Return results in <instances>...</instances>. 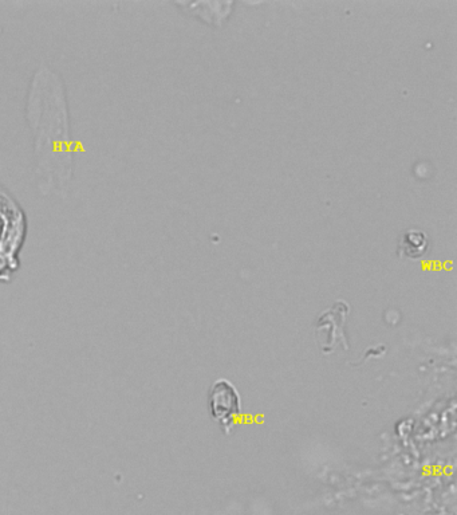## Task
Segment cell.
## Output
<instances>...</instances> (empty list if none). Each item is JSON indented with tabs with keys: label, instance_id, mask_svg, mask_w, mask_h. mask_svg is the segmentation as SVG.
Returning a JSON list of instances; mask_svg holds the SVG:
<instances>
[{
	"label": "cell",
	"instance_id": "cell-1",
	"mask_svg": "<svg viewBox=\"0 0 457 515\" xmlns=\"http://www.w3.org/2000/svg\"><path fill=\"white\" fill-rule=\"evenodd\" d=\"M68 98L61 78L42 66L31 81L27 121L34 137L37 176L43 192H65L73 175Z\"/></svg>",
	"mask_w": 457,
	"mask_h": 515
},
{
	"label": "cell",
	"instance_id": "cell-2",
	"mask_svg": "<svg viewBox=\"0 0 457 515\" xmlns=\"http://www.w3.org/2000/svg\"><path fill=\"white\" fill-rule=\"evenodd\" d=\"M26 235L25 211L0 187V283L13 281L15 273L21 269L19 258Z\"/></svg>",
	"mask_w": 457,
	"mask_h": 515
},
{
	"label": "cell",
	"instance_id": "cell-3",
	"mask_svg": "<svg viewBox=\"0 0 457 515\" xmlns=\"http://www.w3.org/2000/svg\"><path fill=\"white\" fill-rule=\"evenodd\" d=\"M242 400L238 389L227 380H218L210 392V412L220 426H230L232 419L239 414Z\"/></svg>",
	"mask_w": 457,
	"mask_h": 515
},
{
	"label": "cell",
	"instance_id": "cell-4",
	"mask_svg": "<svg viewBox=\"0 0 457 515\" xmlns=\"http://www.w3.org/2000/svg\"><path fill=\"white\" fill-rule=\"evenodd\" d=\"M429 249H431V241H429L428 234L421 230H415V228L401 234L399 245H397L400 257L408 259L423 258Z\"/></svg>",
	"mask_w": 457,
	"mask_h": 515
}]
</instances>
